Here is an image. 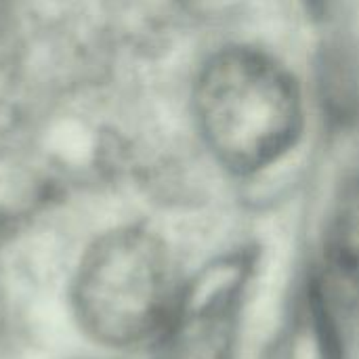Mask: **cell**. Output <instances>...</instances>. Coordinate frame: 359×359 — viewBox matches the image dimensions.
I'll use <instances>...</instances> for the list:
<instances>
[{
  "label": "cell",
  "mask_w": 359,
  "mask_h": 359,
  "mask_svg": "<svg viewBox=\"0 0 359 359\" xmlns=\"http://www.w3.org/2000/svg\"><path fill=\"white\" fill-rule=\"evenodd\" d=\"M231 332V311L225 303L189 316L181 313L160 339L156 359H229Z\"/></svg>",
  "instance_id": "3957f363"
},
{
  "label": "cell",
  "mask_w": 359,
  "mask_h": 359,
  "mask_svg": "<svg viewBox=\"0 0 359 359\" xmlns=\"http://www.w3.org/2000/svg\"><path fill=\"white\" fill-rule=\"evenodd\" d=\"M179 276L166 246L143 229H116L82 257L74 311L82 330L105 347L160 341L181 316Z\"/></svg>",
  "instance_id": "7a4b0ae2"
},
{
  "label": "cell",
  "mask_w": 359,
  "mask_h": 359,
  "mask_svg": "<svg viewBox=\"0 0 359 359\" xmlns=\"http://www.w3.org/2000/svg\"><path fill=\"white\" fill-rule=\"evenodd\" d=\"M196 114L215 158L246 175L278 162L303 128L301 93L290 72L255 48H227L204 67Z\"/></svg>",
  "instance_id": "6da1fadb"
},
{
  "label": "cell",
  "mask_w": 359,
  "mask_h": 359,
  "mask_svg": "<svg viewBox=\"0 0 359 359\" xmlns=\"http://www.w3.org/2000/svg\"><path fill=\"white\" fill-rule=\"evenodd\" d=\"M326 273L337 294L359 301V177L343 191L326 238Z\"/></svg>",
  "instance_id": "277c9868"
}]
</instances>
